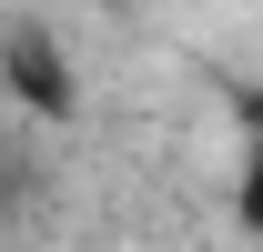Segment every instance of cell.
<instances>
[{"label": "cell", "instance_id": "1", "mask_svg": "<svg viewBox=\"0 0 263 252\" xmlns=\"http://www.w3.org/2000/svg\"><path fill=\"white\" fill-rule=\"evenodd\" d=\"M10 91H21V111H31V121H71L81 81H71L61 40H41V31H21V40H10Z\"/></svg>", "mask_w": 263, "mask_h": 252}, {"label": "cell", "instance_id": "2", "mask_svg": "<svg viewBox=\"0 0 263 252\" xmlns=\"http://www.w3.org/2000/svg\"><path fill=\"white\" fill-rule=\"evenodd\" d=\"M233 212L263 232V101H253V121H243V172H233Z\"/></svg>", "mask_w": 263, "mask_h": 252}]
</instances>
